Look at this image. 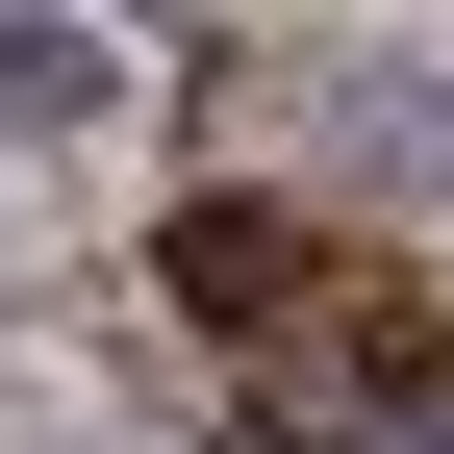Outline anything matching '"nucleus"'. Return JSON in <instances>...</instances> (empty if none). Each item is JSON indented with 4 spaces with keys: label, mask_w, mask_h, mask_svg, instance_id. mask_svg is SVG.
I'll list each match as a JSON object with an SVG mask.
<instances>
[{
    "label": "nucleus",
    "mask_w": 454,
    "mask_h": 454,
    "mask_svg": "<svg viewBox=\"0 0 454 454\" xmlns=\"http://www.w3.org/2000/svg\"><path fill=\"white\" fill-rule=\"evenodd\" d=\"M101 101H127V51H101V26H51V0H0V152H76Z\"/></svg>",
    "instance_id": "nucleus-2"
},
{
    "label": "nucleus",
    "mask_w": 454,
    "mask_h": 454,
    "mask_svg": "<svg viewBox=\"0 0 454 454\" xmlns=\"http://www.w3.org/2000/svg\"><path fill=\"white\" fill-rule=\"evenodd\" d=\"M328 454H429V429H328Z\"/></svg>",
    "instance_id": "nucleus-3"
},
{
    "label": "nucleus",
    "mask_w": 454,
    "mask_h": 454,
    "mask_svg": "<svg viewBox=\"0 0 454 454\" xmlns=\"http://www.w3.org/2000/svg\"><path fill=\"white\" fill-rule=\"evenodd\" d=\"M328 278H354V253H328L303 202H177V227H152V303H177L227 379H278V354H303V328H328Z\"/></svg>",
    "instance_id": "nucleus-1"
}]
</instances>
